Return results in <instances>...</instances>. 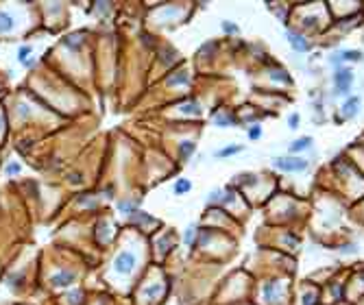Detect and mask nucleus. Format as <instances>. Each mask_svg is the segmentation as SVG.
<instances>
[{
    "label": "nucleus",
    "mask_w": 364,
    "mask_h": 305,
    "mask_svg": "<svg viewBox=\"0 0 364 305\" xmlns=\"http://www.w3.org/2000/svg\"><path fill=\"white\" fill-rule=\"evenodd\" d=\"M273 168L281 170V172H303L307 170V161L301 157H277L273 159Z\"/></svg>",
    "instance_id": "f257e3e1"
},
{
    "label": "nucleus",
    "mask_w": 364,
    "mask_h": 305,
    "mask_svg": "<svg viewBox=\"0 0 364 305\" xmlns=\"http://www.w3.org/2000/svg\"><path fill=\"white\" fill-rule=\"evenodd\" d=\"M351 83H353V72H351V70L338 68L336 72H334V87H336V94L338 96L349 94Z\"/></svg>",
    "instance_id": "f03ea898"
},
{
    "label": "nucleus",
    "mask_w": 364,
    "mask_h": 305,
    "mask_svg": "<svg viewBox=\"0 0 364 305\" xmlns=\"http://www.w3.org/2000/svg\"><path fill=\"white\" fill-rule=\"evenodd\" d=\"M136 264H137L136 253L122 251V253H118V257H116L114 270H116V273H120V274H129V273H133V270H136Z\"/></svg>",
    "instance_id": "7ed1b4c3"
},
{
    "label": "nucleus",
    "mask_w": 364,
    "mask_h": 305,
    "mask_svg": "<svg viewBox=\"0 0 364 305\" xmlns=\"http://www.w3.org/2000/svg\"><path fill=\"white\" fill-rule=\"evenodd\" d=\"M75 273H70V270H59V273H55L53 277H50V283H53L55 288H70L72 283H75Z\"/></svg>",
    "instance_id": "20e7f679"
},
{
    "label": "nucleus",
    "mask_w": 364,
    "mask_h": 305,
    "mask_svg": "<svg viewBox=\"0 0 364 305\" xmlns=\"http://www.w3.org/2000/svg\"><path fill=\"white\" fill-rule=\"evenodd\" d=\"M360 59H362V55H360L358 50H340L329 57V61H332L334 65H340L342 61H360Z\"/></svg>",
    "instance_id": "39448f33"
},
{
    "label": "nucleus",
    "mask_w": 364,
    "mask_h": 305,
    "mask_svg": "<svg viewBox=\"0 0 364 305\" xmlns=\"http://www.w3.org/2000/svg\"><path fill=\"white\" fill-rule=\"evenodd\" d=\"M286 37H288V44L297 52H307V50H310V44H307L299 33H294V30H288V33H286Z\"/></svg>",
    "instance_id": "423d86ee"
},
{
    "label": "nucleus",
    "mask_w": 364,
    "mask_h": 305,
    "mask_svg": "<svg viewBox=\"0 0 364 305\" xmlns=\"http://www.w3.org/2000/svg\"><path fill=\"white\" fill-rule=\"evenodd\" d=\"M358 107H360V98H358V96H349V98L342 103V116H345V118H355Z\"/></svg>",
    "instance_id": "0eeeda50"
},
{
    "label": "nucleus",
    "mask_w": 364,
    "mask_h": 305,
    "mask_svg": "<svg viewBox=\"0 0 364 305\" xmlns=\"http://www.w3.org/2000/svg\"><path fill=\"white\" fill-rule=\"evenodd\" d=\"M14 26H15L14 15H11L9 11H0V35L11 33V30H14Z\"/></svg>",
    "instance_id": "6e6552de"
},
{
    "label": "nucleus",
    "mask_w": 364,
    "mask_h": 305,
    "mask_svg": "<svg viewBox=\"0 0 364 305\" xmlns=\"http://www.w3.org/2000/svg\"><path fill=\"white\" fill-rule=\"evenodd\" d=\"M307 148H312V137H307V135H303V137L294 139L292 144L288 146L290 152H301V151H307Z\"/></svg>",
    "instance_id": "1a4fd4ad"
},
{
    "label": "nucleus",
    "mask_w": 364,
    "mask_h": 305,
    "mask_svg": "<svg viewBox=\"0 0 364 305\" xmlns=\"http://www.w3.org/2000/svg\"><path fill=\"white\" fill-rule=\"evenodd\" d=\"M192 190V181H190V179H185V177H181V179H177L175 181V185H172V192H175V194H188V192Z\"/></svg>",
    "instance_id": "9d476101"
},
{
    "label": "nucleus",
    "mask_w": 364,
    "mask_h": 305,
    "mask_svg": "<svg viewBox=\"0 0 364 305\" xmlns=\"http://www.w3.org/2000/svg\"><path fill=\"white\" fill-rule=\"evenodd\" d=\"M240 151H244L242 144H238V146H225V148H220V151H216L214 157H231V155H236V152H240Z\"/></svg>",
    "instance_id": "9b49d317"
},
{
    "label": "nucleus",
    "mask_w": 364,
    "mask_h": 305,
    "mask_svg": "<svg viewBox=\"0 0 364 305\" xmlns=\"http://www.w3.org/2000/svg\"><path fill=\"white\" fill-rule=\"evenodd\" d=\"M194 151H197V144L190 142V139H185V142L179 144V152H181V157H183V159H188V157L192 155Z\"/></svg>",
    "instance_id": "f8f14e48"
},
{
    "label": "nucleus",
    "mask_w": 364,
    "mask_h": 305,
    "mask_svg": "<svg viewBox=\"0 0 364 305\" xmlns=\"http://www.w3.org/2000/svg\"><path fill=\"white\" fill-rule=\"evenodd\" d=\"M236 116L233 113H223V116L216 118V126H233L236 124Z\"/></svg>",
    "instance_id": "ddd939ff"
},
{
    "label": "nucleus",
    "mask_w": 364,
    "mask_h": 305,
    "mask_svg": "<svg viewBox=\"0 0 364 305\" xmlns=\"http://www.w3.org/2000/svg\"><path fill=\"white\" fill-rule=\"evenodd\" d=\"M181 111L183 113H201V107H198L197 100H185V103L181 105Z\"/></svg>",
    "instance_id": "4468645a"
},
{
    "label": "nucleus",
    "mask_w": 364,
    "mask_h": 305,
    "mask_svg": "<svg viewBox=\"0 0 364 305\" xmlns=\"http://www.w3.org/2000/svg\"><path fill=\"white\" fill-rule=\"evenodd\" d=\"M197 227H192V225H190L188 227V229H185V235H183V242L185 244H188V246H192V244L194 242H197Z\"/></svg>",
    "instance_id": "2eb2a0df"
},
{
    "label": "nucleus",
    "mask_w": 364,
    "mask_h": 305,
    "mask_svg": "<svg viewBox=\"0 0 364 305\" xmlns=\"http://www.w3.org/2000/svg\"><path fill=\"white\" fill-rule=\"evenodd\" d=\"M275 290H277V281H268L266 286L262 288V292H264V296H266L268 301H273L275 299Z\"/></svg>",
    "instance_id": "dca6fc26"
},
{
    "label": "nucleus",
    "mask_w": 364,
    "mask_h": 305,
    "mask_svg": "<svg viewBox=\"0 0 364 305\" xmlns=\"http://www.w3.org/2000/svg\"><path fill=\"white\" fill-rule=\"evenodd\" d=\"M31 55V46H22L18 50V61H22V63H27V57Z\"/></svg>",
    "instance_id": "f3484780"
},
{
    "label": "nucleus",
    "mask_w": 364,
    "mask_h": 305,
    "mask_svg": "<svg viewBox=\"0 0 364 305\" xmlns=\"http://www.w3.org/2000/svg\"><path fill=\"white\" fill-rule=\"evenodd\" d=\"M299 122H301V118H299V113H290V118H288V126H290V129H297V126H299Z\"/></svg>",
    "instance_id": "a211bd4d"
},
{
    "label": "nucleus",
    "mask_w": 364,
    "mask_h": 305,
    "mask_svg": "<svg viewBox=\"0 0 364 305\" xmlns=\"http://www.w3.org/2000/svg\"><path fill=\"white\" fill-rule=\"evenodd\" d=\"M223 30H225V33H229V35H236L238 33V26L231 24V22H223Z\"/></svg>",
    "instance_id": "6ab92c4d"
},
{
    "label": "nucleus",
    "mask_w": 364,
    "mask_h": 305,
    "mask_svg": "<svg viewBox=\"0 0 364 305\" xmlns=\"http://www.w3.org/2000/svg\"><path fill=\"white\" fill-rule=\"evenodd\" d=\"M259 135H262V126H259V124H255V126H251V129H249V137L251 139H258Z\"/></svg>",
    "instance_id": "aec40b11"
},
{
    "label": "nucleus",
    "mask_w": 364,
    "mask_h": 305,
    "mask_svg": "<svg viewBox=\"0 0 364 305\" xmlns=\"http://www.w3.org/2000/svg\"><path fill=\"white\" fill-rule=\"evenodd\" d=\"M170 83H188V72L179 74V76H172V78H170Z\"/></svg>",
    "instance_id": "412c9836"
},
{
    "label": "nucleus",
    "mask_w": 364,
    "mask_h": 305,
    "mask_svg": "<svg viewBox=\"0 0 364 305\" xmlns=\"http://www.w3.org/2000/svg\"><path fill=\"white\" fill-rule=\"evenodd\" d=\"M7 172H9V174H14V172H20V166H18V164H11L9 168H7Z\"/></svg>",
    "instance_id": "4be33fe9"
}]
</instances>
